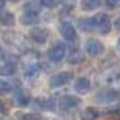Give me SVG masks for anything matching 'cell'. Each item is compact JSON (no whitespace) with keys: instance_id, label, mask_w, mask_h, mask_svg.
I'll return each instance as SVG.
<instances>
[{"instance_id":"obj_7","label":"cell","mask_w":120,"mask_h":120,"mask_svg":"<svg viewBox=\"0 0 120 120\" xmlns=\"http://www.w3.org/2000/svg\"><path fill=\"white\" fill-rule=\"evenodd\" d=\"M117 98H118V94L115 90H110V88L102 90V92L97 94V102L98 103H110V102H115Z\"/></svg>"},{"instance_id":"obj_26","label":"cell","mask_w":120,"mask_h":120,"mask_svg":"<svg viewBox=\"0 0 120 120\" xmlns=\"http://www.w3.org/2000/svg\"><path fill=\"white\" fill-rule=\"evenodd\" d=\"M112 113H113V115H117V117H120V109H117V110H112Z\"/></svg>"},{"instance_id":"obj_28","label":"cell","mask_w":120,"mask_h":120,"mask_svg":"<svg viewBox=\"0 0 120 120\" xmlns=\"http://www.w3.org/2000/svg\"><path fill=\"white\" fill-rule=\"evenodd\" d=\"M2 112H4V103L0 102V113H2Z\"/></svg>"},{"instance_id":"obj_21","label":"cell","mask_w":120,"mask_h":120,"mask_svg":"<svg viewBox=\"0 0 120 120\" xmlns=\"http://www.w3.org/2000/svg\"><path fill=\"white\" fill-rule=\"evenodd\" d=\"M10 90H12V85L0 79V94H7V92H10Z\"/></svg>"},{"instance_id":"obj_15","label":"cell","mask_w":120,"mask_h":120,"mask_svg":"<svg viewBox=\"0 0 120 120\" xmlns=\"http://www.w3.org/2000/svg\"><path fill=\"white\" fill-rule=\"evenodd\" d=\"M68 64H80L83 60V53L79 50V49H72V52L68 53Z\"/></svg>"},{"instance_id":"obj_9","label":"cell","mask_w":120,"mask_h":120,"mask_svg":"<svg viewBox=\"0 0 120 120\" xmlns=\"http://www.w3.org/2000/svg\"><path fill=\"white\" fill-rule=\"evenodd\" d=\"M90 85H92V83H90V80L87 77H79L77 80H75L73 87H75V90H77L79 94H87L90 90Z\"/></svg>"},{"instance_id":"obj_17","label":"cell","mask_w":120,"mask_h":120,"mask_svg":"<svg viewBox=\"0 0 120 120\" xmlns=\"http://www.w3.org/2000/svg\"><path fill=\"white\" fill-rule=\"evenodd\" d=\"M37 105H38V107H42V109L52 110V109H55V100H53V98H47V97H40V98L37 100Z\"/></svg>"},{"instance_id":"obj_23","label":"cell","mask_w":120,"mask_h":120,"mask_svg":"<svg viewBox=\"0 0 120 120\" xmlns=\"http://www.w3.org/2000/svg\"><path fill=\"white\" fill-rule=\"evenodd\" d=\"M40 5L47 7V8H53L57 5V0H40Z\"/></svg>"},{"instance_id":"obj_13","label":"cell","mask_w":120,"mask_h":120,"mask_svg":"<svg viewBox=\"0 0 120 120\" xmlns=\"http://www.w3.org/2000/svg\"><path fill=\"white\" fill-rule=\"evenodd\" d=\"M100 5H102V0H82V2H80L82 10H85V12L95 10V8H98Z\"/></svg>"},{"instance_id":"obj_27","label":"cell","mask_w":120,"mask_h":120,"mask_svg":"<svg viewBox=\"0 0 120 120\" xmlns=\"http://www.w3.org/2000/svg\"><path fill=\"white\" fill-rule=\"evenodd\" d=\"M4 58V50H2V47H0V60Z\"/></svg>"},{"instance_id":"obj_8","label":"cell","mask_w":120,"mask_h":120,"mask_svg":"<svg viewBox=\"0 0 120 120\" xmlns=\"http://www.w3.org/2000/svg\"><path fill=\"white\" fill-rule=\"evenodd\" d=\"M30 37L37 43H45L47 38H49V30L47 28H34L32 32H30Z\"/></svg>"},{"instance_id":"obj_11","label":"cell","mask_w":120,"mask_h":120,"mask_svg":"<svg viewBox=\"0 0 120 120\" xmlns=\"http://www.w3.org/2000/svg\"><path fill=\"white\" fill-rule=\"evenodd\" d=\"M20 22L23 25H34L38 22V13H34V12H23V15L20 17Z\"/></svg>"},{"instance_id":"obj_25","label":"cell","mask_w":120,"mask_h":120,"mask_svg":"<svg viewBox=\"0 0 120 120\" xmlns=\"http://www.w3.org/2000/svg\"><path fill=\"white\" fill-rule=\"evenodd\" d=\"M115 28L120 32V19H117V22H115Z\"/></svg>"},{"instance_id":"obj_30","label":"cell","mask_w":120,"mask_h":120,"mask_svg":"<svg viewBox=\"0 0 120 120\" xmlns=\"http://www.w3.org/2000/svg\"><path fill=\"white\" fill-rule=\"evenodd\" d=\"M118 52H120V40H118Z\"/></svg>"},{"instance_id":"obj_5","label":"cell","mask_w":120,"mask_h":120,"mask_svg":"<svg viewBox=\"0 0 120 120\" xmlns=\"http://www.w3.org/2000/svg\"><path fill=\"white\" fill-rule=\"evenodd\" d=\"M60 35H62L65 40L68 42H73L77 38V32H75V27L68 22H62L60 23Z\"/></svg>"},{"instance_id":"obj_31","label":"cell","mask_w":120,"mask_h":120,"mask_svg":"<svg viewBox=\"0 0 120 120\" xmlns=\"http://www.w3.org/2000/svg\"><path fill=\"white\" fill-rule=\"evenodd\" d=\"M2 4H4V0H0V5H2Z\"/></svg>"},{"instance_id":"obj_22","label":"cell","mask_w":120,"mask_h":120,"mask_svg":"<svg viewBox=\"0 0 120 120\" xmlns=\"http://www.w3.org/2000/svg\"><path fill=\"white\" fill-rule=\"evenodd\" d=\"M20 120H42V117L38 113H25L20 115Z\"/></svg>"},{"instance_id":"obj_4","label":"cell","mask_w":120,"mask_h":120,"mask_svg":"<svg viewBox=\"0 0 120 120\" xmlns=\"http://www.w3.org/2000/svg\"><path fill=\"white\" fill-rule=\"evenodd\" d=\"M65 45L64 43H55L53 47L49 50V58L52 60V62H60V60H64L65 57Z\"/></svg>"},{"instance_id":"obj_24","label":"cell","mask_w":120,"mask_h":120,"mask_svg":"<svg viewBox=\"0 0 120 120\" xmlns=\"http://www.w3.org/2000/svg\"><path fill=\"white\" fill-rule=\"evenodd\" d=\"M105 4H107L109 8H117L120 5V0H105Z\"/></svg>"},{"instance_id":"obj_10","label":"cell","mask_w":120,"mask_h":120,"mask_svg":"<svg viewBox=\"0 0 120 120\" xmlns=\"http://www.w3.org/2000/svg\"><path fill=\"white\" fill-rule=\"evenodd\" d=\"M0 23L5 25V27H10L15 23V17L13 13L8 12V10H0Z\"/></svg>"},{"instance_id":"obj_18","label":"cell","mask_w":120,"mask_h":120,"mask_svg":"<svg viewBox=\"0 0 120 120\" xmlns=\"http://www.w3.org/2000/svg\"><path fill=\"white\" fill-rule=\"evenodd\" d=\"M79 27H80L82 30H87V32H90L92 28H95L92 19H82V20H79Z\"/></svg>"},{"instance_id":"obj_16","label":"cell","mask_w":120,"mask_h":120,"mask_svg":"<svg viewBox=\"0 0 120 120\" xmlns=\"http://www.w3.org/2000/svg\"><path fill=\"white\" fill-rule=\"evenodd\" d=\"M15 73V64L13 62H5L0 65V75L4 77H8V75H13Z\"/></svg>"},{"instance_id":"obj_12","label":"cell","mask_w":120,"mask_h":120,"mask_svg":"<svg viewBox=\"0 0 120 120\" xmlns=\"http://www.w3.org/2000/svg\"><path fill=\"white\" fill-rule=\"evenodd\" d=\"M15 103H17L19 105V107H25V105H28V102H30V97L23 92V90L22 88H19L17 90V94H15Z\"/></svg>"},{"instance_id":"obj_14","label":"cell","mask_w":120,"mask_h":120,"mask_svg":"<svg viewBox=\"0 0 120 120\" xmlns=\"http://www.w3.org/2000/svg\"><path fill=\"white\" fill-rule=\"evenodd\" d=\"M98 110L97 109H94V107H88V109H85L82 113H80V118L82 120H95V118H98Z\"/></svg>"},{"instance_id":"obj_3","label":"cell","mask_w":120,"mask_h":120,"mask_svg":"<svg viewBox=\"0 0 120 120\" xmlns=\"http://www.w3.org/2000/svg\"><path fill=\"white\" fill-rule=\"evenodd\" d=\"M79 103H80V100H79L77 97H73V95H64L62 98L58 100V107L62 109L64 112H67V110L75 109Z\"/></svg>"},{"instance_id":"obj_6","label":"cell","mask_w":120,"mask_h":120,"mask_svg":"<svg viewBox=\"0 0 120 120\" xmlns=\"http://www.w3.org/2000/svg\"><path fill=\"white\" fill-rule=\"evenodd\" d=\"M85 50H87L88 55L95 57V55H100V53L103 52V45H102L100 40L90 38V40H87V43H85Z\"/></svg>"},{"instance_id":"obj_19","label":"cell","mask_w":120,"mask_h":120,"mask_svg":"<svg viewBox=\"0 0 120 120\" xmlns=\"http://www.w3.org/2000/svg\"><path fill=\"white\" fill-rule=\"evenodd\" d=\"M40 0L38 2H35V0H32V2H27L25 4V12H34V13H38V10H40Z\"/></svg>"},{"instance_id":"obj_1","label":"cell","mask_w":120,"mask_h":120,"mask_svg":"<svg viewBox=\"0 0 120 120\" xmlns=\"http://www.w3.org/2000/svg\"><path fill=\"white\" fill-rule=\"evenodd\" d=\"M92 20H94L95 28L98 30L100 34L107 35V34L110 32V27H112V23H110V17H109L107 13H98V15H95V17H94Z\"/></svg>"},{"instance_id":"obj_20","label":"cell","mask_w":120,"mask_h":120,"mask_svg":"<svg viewBox=\"0 0 120 120\" xmlns=\"http://www.w3.org/2000/svg\"><path fill=\"white\" fill-rule=\"evenodd\" d=\"M38 65H28L27 68H25V75H27V77L28 79H34V77H37V75H38Z\"/></svg>"},{"instance_id":"obj_29","label":"cell","mask_w":120,"mask_h":120,"mask_svg":"<svg viewBox=\"0 0 120 120\" xmlns=\"http://www.w3.org/2000/svg\"><path fill=\"white\" fill-rule=\"evenodd\" d=\"M8 2H20V0H8Z\"/></svg>"},{"instance_id":"obj_2","label":"cell","mask_w":120,"mask_h":120,"mask_svg":"<svg viewBox=\"0 0 120 120\" xmlns=\"http://www.w3.org/2000/svg\"><path fill=\"white\" fill-rule=\"evenodd\" d=\"M72 72H60L57 75H53V77H50L49 80V85L52 88H57V87H62V85H67L70 80H72Z\"/></svg>"}]
</instances>
